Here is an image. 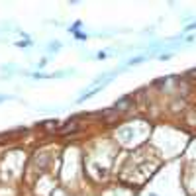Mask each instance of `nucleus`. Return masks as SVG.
Here are the masks:
<instances>
[{
  "label": "nucleus",
  "instance_id": "1",
  "mask_svg": "<svg viewBox=\"0 0 196 196\" xmlns=\"http://www.w3.org/2000/svg\"><path fill=\"white\" fill-rule=\"evenodd\" d=\"M47 49H49V51H59V49H61V43H59V41H55V45H49Z\"/></svg>",
  "mask_w": 196,
  "mask_h": 196
},
{
  "label": "nucleus",
  "instance_id": "5",
  "mask_svg": "<svg viewBox=\"0 0 196 196\" xmlns=\"http://www.w3.org/2000/svg\"><path fill=\"white\" fill-rule=\"evenodd\" d=\"M188 75H190V76H196V69H192V71H190Z\"/></svg>",
  "mask_w": 196,
  "mask_h": 196
},
{
  "label": "nucleus",
  "instance_id": "4",
  "mask_svg": "<svg viewBox=\"0 0 196 196\" xmlns=\"http://www.w3.org/2000/svg\"><path fill=\"white\" fill-rule=\"evenodd\" d=\"M32 41H18V47H30Z\"/></svg>",
  "mask_w": 196,
  "mask_h": 196
},
{
  "label": "nucleus",
  "instance_id": "2",
  "mask_svg": "<svg viewBox=\"0 0 196 196\" xmlns=\"http://www.w3.org/2000/svg\"><path fill=\"white\" fill-rule=\"evenodd\" d=\"M14 96H10V94H0V102H6V100H12Z\"/></svg>",
  "mask_w": 196,
  "mask_h": 196
},
{
  "label": "nucleus",
  "instance_id": "6",
  "mask_svg": "<svg viewBox=\"0 0 196 196\" xmlns=\"http://www.w3.org/2000/svg\"><path fill=\"white\" fill-rule=\"evenodd\" d=\"M151 196H155V194H151Z\"/></svg>",
  "mask_w": 196,
  "mask_h": 196
},
{
  "label": "nucleus",
  "instance_id": "3",
  "mask_svg": "<svg viewBox=\"0 0 196 196\" xmlns=\"http://www.w3.org/2000/svg\"><path fill=\"white\" fill-rule=\"evenodd\" d=\"M141 61H143V57H135V59L130 61V65H137V63H141Z\"/></svg>",
  "mask_w": 196,
  "mask_h": 196
}]
</instances>
